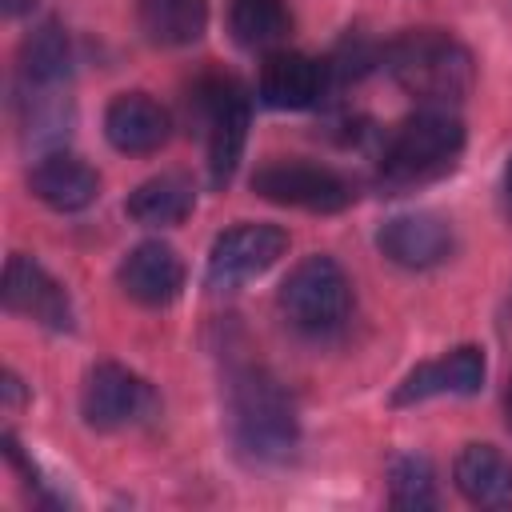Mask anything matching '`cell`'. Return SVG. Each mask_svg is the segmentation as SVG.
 <instances>
[{
  "label": "cell",
  "instance_id": "18",
  "mask_svg": "<svg viewBox=\"0 0 512 512\" xmlns=\"http://www.w3.org/2000/svg\"><path fill=\"white\" fill-rule=\"evenodd\" d=\"M192 200H196L192 184L176 172H164V176H152V180L136 184L128 192L124 212L144 228H168V224H180L192 212Z\"/></svg>",
  "mask_w": 512,
  "mask_h": 512
},
{
  "label": "cell",
  "instance_id": "8",
  "mask_svg": "<svg viewBox=\"0 0 512 512\" xmlns=\"http://www.w3.org/2000/svg\"><path fill=\"white\" fill-rule=\"evenodd\" d=\"M288 248V232L280 224H236L212 240L204 280L212 292H236L248 280L264 276Z\"/></svg>",
  "mask_w": 512,
  "mask_h": 512
},
{
  "label": "cell",
  "instance_id": "22",
  "mask_svg": "<svg viewBox=\"0 0 512 512\" xmlns=\"http://www.w3.org/2000/svg\"><path fill=\"white\" fill-rule=\"evenodd\" d=\"M0 388H4V404H8V408H16V404L24 400V388H20V380H16L12 372H4V384H0Z\"/></svg>",
  "mask_w": 512,
  "mask_h": 512
},
{
  "label": "cell",
  "instance_id": "23",
  "mask_svg": "<svg viewBox=\"0 0 512 512\" xmlns=\"http://www.w3.org/2000/svg\"><path fill=\"white\" fill-rule=\"evenodd\" d=\"M24 8H32V4H28V0H4V12H8V16L24 12Z\"/></svg>",
  "mask_w": 512,
  "mask_h": 512
},
{
  "label": "cell",
  "instance_id": "20",
  "mask_svg": "<svg viewBox=\"0 0 512 512\" xmlns=\"http://www.w3.org/2000/svg\"><path fill=\"white\" fill-rule=\"evenodd\" d=\"M228 28H232L236 44H244L252 52H268V48L288 40L292 16H288L284 0H232L228 4Z\"/></svg>",
  "mask_w": 512,
  "mask_h": 512
},
{
  "label": "cell",
  "instance_id": "3",
  "mask_svg": "<svg viewBox=\"0 0 512 512\" xmlns=\"http://www.w3.org/2000/svg\"><path fill=\"white\" fill-rule=\"evenodd\" d=\"M464 152V124L452 108L424 104L416 116H408L380 152V184L400 192L412 184H428L444 176L456 156Z\"/></svg>",
  "mask_w": 512,
  "mask_h": 512
},
{
  "label": "cell",
  "instance_id": "4",
  "mask_svg": "<svg viewBox=\"0 0 512 512\" xmlns=\"http://www.w3.org/2000/svg\"><path fill=\"white\" fill-rule=\"evenodd\" d=\"M280 312L304 336H332L352 312V284L332 256H304L280 284Z\"/></svg>",
  "mask_w": 512,
  "mask_h": 512
},
{
  "label": "cell",
  "instance_id": "25",
  "mask_svg": "<svg viewBox=\"0 0 512 512\" xmlns=\"http://www.w3.org/2000/svg\"><path fill=\"white\" fill-rule=\"evenodd\" d=\"M504 180H508V192H512V164H508V172H504Z\"/></svg>",
  "mask_w": 512,
  "mask_h": 512
},
{
  "label": "cell",
  "instance_id": "1",
  "mask_svg": "<svg viewBox=\"0 0 512 512\" xmlns=\"http://www.w3.org/2000/svg\"><path fill=\"white\" fill-rule=\"evenodd\" d=\"M384 72L420 104L452 108L460 104L476 84L472 52L436 28H412L384 44L380 52Z\"/></svg>",
  "mask_w": 512,
  "mask_h": 512
},
{
  "label": "cell",
  "instance_id": "13",
  "mask_svg": "<svg viewBox=\"0 0 512 512\" xmlns=\"http://www.w3.org/2000/svg\"><path fill=\"white\" fill-rule=\"evenodd\" d=\"M116 284L124 288L128 300H136L144 308H164L184 288V260L176 256V248H168L160 240H144L120 260Z\"/></svg>",
  "mask_w": 512,
  "mask_h": 512
},
{
  "label": "cell",
  "instance_id": "6",
  "mask_svg": "<svg viewBox=\"0 0 512 512\" xmlns=\"http://www.w3.org/2000/svg\"><path fill=\"white\" fill-rule=\"evenodd\" d=\"M196 112L208 136L212 184H228L240 164L244 136H248V96L232 76H208L196 84Z\"/></svg>",
  "mask_w": 512,
  "mask_h": 512
},
{
  "label": "cell",
  "instance_id": "9",
  "mask_svg": "<svg viewBox=\"0 0 512 512\" xmlns=\"http://www.w3.org/2000/svg\"><path fill=\"white\" fill-rule=\"evenodd\" d=\"M4 308L16 316H28L52 332H68L72 328V304L68 292L60 288V280H52L44 272V264H36L32 256H8L4 264V284H0Z\"/></svg>",
  "mask_w": 512,
  "mask_h": 512
},
{
  "label": "cell",
  "instance_id": "11",
  "mask_svg": "<svg viewBox=\"0 0 512 512\" xmlns=\"http://www.w3.org/2000/svg\"><path fill=\"white\" fill-rule=\"evenodd\" d=\"M328 64L324 60H312L304 52H268V60L260 64V100L268 108H280V112H300V108H312L320 104V96L328 92Z\"/></svg>",
  "mask_w": 512,
  "mask_h": 512
},
{
  "label": "cell",
  "instance_id": "16",
  "mask_svg": "<svg viewBox=\"0 0 512 512\" xmlns=\"http://www.w3.org/2000/svg\"><path fill=\"white\" fill-rule=\"evenodd\" d=\"M452 480L476 508H512V460L492 444H464Z\"/></svg>",
  "mask_w": 512,
  "mask_h": 512
},
{
  "label": "cell",
  "instance_id": "10",
  "mask_svg": "<svg viewBox=\"0 0 512 512\" xmlns=\"http://www.w3.org/2000/svg\"><path fill=\"white\" fill-rule=\"evenodd\" d=\"M376 244L392 264H400L408 272H424L452 256L456 236H452V224L436 212H400V216L384 220Z\"/></svg>",
  "mask_w": 512,
  "mask_h": 512
},
{
  "label": "cell",
  "instance_id": "15",
  "mask_svg": "<svg viewBox=\"0 0 512 512\" xmlns=\"http://www.w3.org/2000/svg\"><path fill=\"white\" fill-rule=\"evenodd\" d=\"M28 188L40 204H48L56 212H80L100 196V176L80 156L52 152V156L36 160V168L28 172Z\"/></svg>",
  "mask_w": 512,
  "mask_h": 512
},
{
  "label": "cell",
  "instance_id": "17",
  "mask_svg": "<svg viewBox=\"0 0 512 512\" xmlns=\"http://www.w3.org/2000/svg\"><path fill=\"white\" fill-rule=\"evenodd\" d=\"M140 32L160 48L196 44L208 28V0H140Z\"/></svg>",
  "mask_w": 512,
  "mask_h": 512
},
{
  "label": "cell",
  "instance_id": "14",
  "mask_svg": "<svg viewBox=\"0 0 512 512\" xmlns=\"http://www.w3.org/2000/svg\"><path fill=\"white\" fill-rule=\"evenodd\" d=\"M168 132H172V116L148 92H120L104 108V136L124 156H148L164 148Z\"/></svg>",
  "mask_w": 512,
  "mask_h": 512
},
{
  "label": "cell",
  "instance_id": "19",
  "mask_svg": "<svg viewBox=\"0 0 512 512\" xmlns=\"http://www.w3.org/2000/svg\"><path fill=\"white\" fill-rule=\"evenodd\" d=\"M68 68H72V48H68V32L48 20L40 24L24 48H20V72H24V84L28 88H60L68 80Z\"/></svg>",
  "mask_w": 512,
  "mask_h": 512
},
{
  "label": "cell",
  "instance_id": "2",
  "mask_svg": "<svg viewBox=\"0 0 512 512\" xmlns=\"http://www.w3.org/2000/svg\"><path fill=\"white\" fill-rule=\"evenodd\" d=\"M228 424H232V440L240 444V452H248L252 460H264V464L288 460L296 448V436H300L296 408H292L288 392L264 368H244L232 376Z\"/></svg>",
  "mask_w": 512,
  "mask_h": 512
},
{
  "label": "cell",
  "instance_id": "24",
  "mask_svg": "<svg viewBox=\"0 0 512 512\" xmlns=\"http://www.w3.org/2000/svg\"><path fill=\"white\" fill-rule=\"evenodd\" d=\"M504 416H508V428H512V384H508V392H504Z\"/></svg>",
  "mask_w": 512,
  "mask_h": 512
},
{
  "label": "cell",
  "instance_id": "21",
  "mask_svg": "<svg viewBox=\"0 0 512 512\" xmlns=\"http://www.w3.org/2000/svg\"><path fill=\"white\" fill-rule=\"evenodd\" d=\"M388 500L400 512H428L436 508V472L432 460L420 452H404L388 464Z\"/></svg>",
  "mask_w": 512,
  "mask_h": 512
},
{
  "label": "cell",
  "instance_id": "5",
  "mask_svg": "<svg viewBox=\"0 0 512 512\" xmlns=\"http://www.w3.org/2000/svg\"><path fill=\"white\" fill-rule=\"evenodd\" d=\"M80 416L96 432H120L132 424H144L156 416V392L148 380L128 372L124 364H96L84 376L80 388Z\"/></svg>",
  "mask_w": 512,
  "mask_h": 512
},
{
  "label": "cell",
  "instance_id": "12",
  "mask_svg": "<svg viewBox=\"0 0 512 512\" xmlns=\"http://www.w3.org/2000/svg\"><path fill=\"white\" fill-rule=\"evenodd\" d=\"M484 352L464 344L440 360H424L420 368H412L400 388L392 392V404H420V400H432V396H476L484 388Z\"/></svg>",
  "mask_w": 512,
  "mask_h": 512
},
{
  "label": "cell",
  "instance_id": "7",
  "mask_svg": "<svg viewBox=\"0 0 512 512\" xmlns=\"http://www.w3.org/2000/svg\"><path fill=\"white\" fill-rule=\"evenodd\" d=\"M252 192L304 212H340L352 204V184L312 160H268L252 172Z\"/></svg>",
  "mask_w": 512,
  "mask_h": 512
}]
</instances>
